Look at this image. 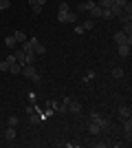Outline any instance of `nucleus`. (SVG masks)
I'll list each match as a JSON object with an SVG mask.
<instances>
[{
	"label": "nucleus",
	"instance_id": "nucleus-1",
	"mask_svg": "<svg viewBox=\"0 0 132 148\" xmlns=\"http://www.w3.org/2000/svg\"><path fill=\"white\" fill-rule=\"evenodd\" d=\"M57 20L60 22H77V11H57Z\"/></svg>",
	"mask_w": 132,
	"mask_h": 148
},
{
	"label": "nucleus",
	"instance_id": "nucleus-2",
	"mask_svg": "<svg viewBox=\"0 0 132 148\" xmlns=\"http://www.w3.org/2000/svg\"><path fill=\"white\" fill-rule=\"evenodd\" d=\"M29 42H31L33 53H35V56H44V53H46V47H44V44L40 42L38 38H29Z\"/></svg>",
	"mask_w": 132,
	"mask_h": 148
},
{
	"label": "nucleus",
	"instance_id": "nucleus-3",
	"mask_svg": "<svg viewBox=\"0 0 132 148\" xmlns=\"http://www.w3.org/2000/svg\"><path fill=\"white\" fill-rule=\"evenodd\" d=\"M97 126H99L101 130H110L112 128V122H110V117H104V115H97V119H93Z\"/></svg>",
	"mask_w": 132,
	"mask_h": 148
},
{
	"label": "nucleus",
	"instance_id": "nucleus-4",
	"mask_svg": "<svg viewBox=\"0 0 132 148\" xmlns=\"http://www.w3.org/2000/svg\"><path fill=\"white\" fill-rule=\"evenodd\" d=\"M114 42H117V47L119 44H132V36H126L123 31H117L114 33Z\"/></svg>",
	"mask_w": 132,
	"mask_h": 148
},
{
	"label": "nucleus",
	"instance_id": "nucleus-5",
	"mask_svg": "<svg viewBox=\"0 0 132 148\" xmlns=\"http://www.w3.org/2000/svg\"><path fill=\"white\" fill-rule=\"evenodd\" d=\"M20 73L24 75V77H29V80H33V77L38 75V71H35V64H24V66H22V71H20Z\"/></svg>",
	"mask_w": 132,
	"mask_h": 148
},
{
	"label": "nucleus",
	"instance_id": "nucleus-6",
	"mask_svg": "<svg viewBox=\"0 0 132 148\" xmlns=\"http://www.w3.org/2000/svg\"><path fill=\"white\" fill-rule=\"evenodd\" d=\"M97 5V2H95V0H88V2H79V5H77V13H84V11H90V9H93V7Z\"/></svg>",
	"mask_w": 132,
	"mask_h": 148
},
{
	"label": "nucleus",
	"instance_id": "nucleus-7",
	"mask_svg": "<svg viewBox=\"0 0 132 148\" xmlns=\"http://www.w3.org/2000/svg\"><path fill=\"white\" fill-rule=\"evenodd\" d=\"M13 56H16V62H18V64H22V66L26 64V53L22 49H13Z\"/></svg>",
	"mask_w": 132,
	"mask_h": 148
},
{
	"label": "nucleus",
	"instance_id": "nucleus-8",
	"mask_svg": "<svg viewBox=\"0 0 132 148\" xmlns=\"http://www.w3.org/2000/svg\"><path fill=\"white\" fill-rule=\"evenodd\" d=\"M117 53H119L121 58H128L130 56V44H119V47H117Z\"/></svg>",
	"mask_w": 132,
	"mask_h": 148
},
{
	"label": "nucleus",
	"instance_id": "nucleus-9",
	"mask_svg": "<svg viewBox=\"0 0 132 148\" xmlns=\"http://www.w3.org/2000/svg\"><path fill=\"white\" fill-rule=\"evenodd\" d=\"M119 115H121V119H128L132 115V108L130 106H119Z\"/></svg>",
	"mask_w": 132,
	"mask_h": 148
},
{
	"label": "nucleus",
	"instance_id": "nucleus-10",
	"mask_svg": "<svg viewBox=\"0 0 132 148\" xmlns=\"http://www.w3.org/2000/svg\"><path fill=\"white\" fill-rule=\"evenodd\" d=\"M5 139L7 142H13V139H16V128H13V126H9V128L5 130Z\"/></svg>",
	"mask_w": 132,
	"mask_h": 148
},
{
	"label": "nucleus",
	"instance_id": "nucleus-11",
	"mask_svg": "<svg viewBox=\"0 0 132 148\" xmlns=\"http://www.w3.org/2000/svg\"><path fill=\"white\" fill-rule=\"evenodd\" d=\"M29 122H31V124H40V122H42V111H35V113H31V115H29Z\"/></svg>",
	"mask_w": 132,
	"mask_h": 148
},
{
	"label": "nucleus",
	"instance_id": "nucleus-12",
	"mask_svg": "<svg viewBox=\"0 0 132 148\" xmlns=\"http://www.w3.org/2000/svg\"><path fill=\"white\" fill-rule=\"evenodd\" d=\"M123 133H126L128 137H132L130 133H132V119L128 117V119H123Z\"/></svg>",
	"mask_w": 132,
	"mask_h": 148
},
{
	"label": "nucleus",
	"instance_id": "nucleus-13",
	"mask_svg": "<svg viewBox=\"0 0 132 148\" xmlns=\"http://www.w3.org/2000/svg\"><path fill=\"white\" fill-rule=\"evenodd\" d=\"M13 38H16V42H18V44H22V42H26V40H29V38H26V33H22V31H16V33H13Z\"/></svg>",
	"mask_w": 132,
	"mask_h": 148
},
{
	"label": "nucleus",
	"instance_id": "nucleus-14",
	"mask_svg": "<svg viewBox=\"0 0 132 148\" xmlns=\"http://www.w3.org/2000/svg\"><path fill=\"white\" fill-rule=\"evenodd\" d=\"M5 47H9V49H16V47H18L16 38H13V36H7V38H5Z\"/></svg>",
	"mask_w": 132,
	"mask_h": 148
},
{
	"label": "nucleus",
	"instance_id": "nucleus-15",
	"mask_svg": "<svg viewBox=\"0 0 132 148\" xmlns=\"http://www.w3.org/2000/svg\"><path fill=\"white\" fill-rule=\"evenodd\" d=\"M68 111H70V113H79V111H82V104L70 99V102H68Z\"/></svg>",
	"mask_w": 132,
	"mask_h": 148
},
{
	"label": "nucleus",
	"instance_id": "nucleus-16",
	"mask_svg": "<svg viewBox=\"0 0 132 148\" xmlns=\"http://www.w3.org/2000/svg\"><path fill=\"white\" fill-rule=\"evenodd\" d=\"M88 133H90V135H99L101 128H99V126H97L95 122H90V124H88Z\"/></svg>",
	"mask_w": 132,
	"mask_h": 148
},
{
	"label": "nucleus",
	"instance_id": "nucleus-17",
	"mask_svg": "<svg viewBox=\"0 0 132 148\" xmlns=\"http://www.w3.org/2000/svg\"><path fill=\"white\" fill-rule=\"evenodd\" d=\"M20 71H22V64H18V62H13L9 66V73H13V75H20Z\"/></svg>",
	"mask_w": 132,
	"mask_h": 148
},
{
	"label": "nucleus",
	"instance_id": "nucleus-18",
	"mask_svg": "<svg viewBox=\"0 0 132 148\" xmlns=\"http://www.w3.org/2000/svg\"><path fill=\"white\" fill-rule=\"evenodd\" d=\"M90 18H101V7L95 5L93 9H90Z\"/></svg>",
	"mask_w": 132,
	"mask_h": 148
},
{
	"label": "nucleus",
	"instance_id": "nucleus-19",
	"mask_svg": "<svg viewBox=\"0 0 132 148\" xmlns=\"http://www.w3.org/2000/svg\"><path fill=\"white\" fill-rule=\"evenodd\" d=\"M110 73H112V77H117V80H121V77H123V69H121V66H114L112 71H110Z\"/></svg>",
	"mask_w": 132,
	"mask_h": 148
},
{
	"label": "nucleus",
	"instance_id": "nucleus-20",
	"mask_svg": "<svg viewBox=\"0 0 132 148\" xmlns=\"http://www.w3.org/2000/svg\"><path fill=\"white\" fill-rule=\"evenodd\" d=\"M82 27H84V31H90V29H93V27H95V20H93V18L84 20V22H82Z\"/></svg>",
	"mask_w": 132,
	"mask_h": 148
},
{
	"label": "nucleus",
	"instance_id": "nucleus-21",
	"mask_svg": "<svg viewBox=\"0 0 132 148\" xmlns=\"http://www.w3.org/2000/svg\"><path fill=\"white\" fill-rule=\"evenodd\" d=\"M20 49L24 51V53H31V51H33V47H31V42L26 40V42H22V47H20Z\"/></svg>",
	"mask_w": 132,
	"mask_h": 148
},
{
	"label": "nucleus",
	"instance_id": "nucleus-22",
	"mask_svg": "<svg viewBox=\"0 0 132 148\" xmlns=\"http://www.w3.org/2000/svg\"><path fill=\"white\" fill-rule=\"evenodd\" d=\"M123 13L132 16V2H130V0H126V5H123Z\"/></svg>",
	"mask_w": 132,
	"mask_h": 148
},
{
	"label": "nucleus",
	"instance_id": "nucleus-23",
	"mask_svg": "<svg viewBox=\"0 0 132 148\" xmlns=\"http://www.w3.org/2000/svg\"><path fill=\"white\" fill-rule=\"evenodd\" d=\"M121 31H123L126 36H132V25H130V22H123V29H121Z\"/></svg>",
	"mask_w": 132,
	"mask_h": 148
},
{
	"label": "nucleus",
	"instance_id": "nucleus-24",
	"mask_svg": "<svg viewBox=\"0 0 132 148\" xmlns=\"http://www.w3.org/2000/svg\"><path fill=\"white\" fill-rule=\"evenodd\" d=\"M101 18L110 20V18H114V16H112V11H110V9H101Z\"/></svg>",
	"mask_w": 132,
	"mask_h": 148
},
{
	"label": "nucleus",
	"instance_id": "nucleus-25",
	"mask_svg": "<svg viewBox=\"0 0 132 148\" xmlns=\"http://www.w3.org/2000/svg\"><path fill=\"white\" fill-rule=\"evenodd\" d=\"M99 7L101 9H110V7H112V0H99Z\"/></svg>",
	"mask_w": 132,
	"mask_h": 148
},
{
	"label": "nucleus",
	"instance_id": "nucleus-26",
	"mask_svg": "<svg viewBox=\"0 0 132 148\" xmlns=\"http://www.w3.org/2000/svg\"><path fill=\"white\" fill-rule=\"evenodd\" d=\"M7 126H13V128H16V126H18V117H16V115H11V117L7 119Z\"/></svg>",
	"mask_w": 132,
	"mask_h": 148
},
{
	"label": "nucleus",
	"instance_id": "nucleus-27",
	"mask_svg": "<svg viewBox=\"0 0 132 148\" xmlns=\"http://www.w3.org/2000/svg\"><path fill=\"white\" fill-rule=\"evenodd\" d=\"M35 58H38V56H35L33 51H31V53H26V64H35Z\"/></svg>",
	"mask_w": 132,
	"mask_h": 148
},
{
	"label": "nucleus",
	"instance_id": "nucleus-28",
	"mask_svg": "<svg viewBox=\"0 0 132 148\" xmlns=\"http://www.w3.org/2000/svg\"><path fill=\"white\" fill-rule=\"evenodd\" d=\"M11 7V0H0V9H9Z\"/></svg>",
	"mask_w": 132,
	"mask_h": 148
},
{
	"label": "nucleus",
	"instance_id": "nucleus-29",
	"mask_svg": "<svg viewBox=\"0 0 132 148\" xmlns=\"http://www.w3.org/2000/svg\"><path fill=\"white\" fill-rule=\"evenodd\" d=\"M9 66H11V64H9L7 60H2V62H0V71H9Z\"/></svg>",
	"mask_w": 132,
	"mask_h": 148
},
{
	"label": "nucleus",
	"instance_id": "nucleus-30",
	"mask_svg": "<svg viewBox=\"0 0 132 148\" xmlns=\"http://www.w3.org/2000/svg\"><path fill=\"white\" fill-rule=\"evenodd\" d=\"M51 115H53V108H46V111H42V119L51 117Z\"/></svg>",
	"mask_w": 132,
	"mask_h": 148
},
{
	"label": "nucleus",
	"instance_id": "nucleus-31",
	"mask_svg": "<svg viewBox=\"0 0 132 148\" xmlns=\"http://www.w3.org/2000/svg\"><path fill=\"white\" fill-rule=\"evenodd\" d=\"M70 7H68V2H60V9H57V11H68Z\"/></svg>",
	"mask_w": 132,
	"mask_h": 148
},
{
	"label": "nucleus",
	"instance_id": "nucleus-32",
	"mask_svg": "<svg viewBox=\"0 0 132 148\" xmlns=\"http://www.w3.org/2000/svg\"><path fill=\"white\" fill-rule=\"evenodd\" d=\"M31 82H33V84H42V75H40V73H38V75H35V77H33V80H31Z\"/></svg>",
	"mask_w": 132,
	"mask_h": 148
},
{
	"label": "nucleus",
	"instance_id": "nucleus-33",
	"mask_svg": "<svg viewBox=\"0 0 132 148\" xmlns=\"http://www.w3.org/2000/svg\"><path fill=\"white\" fill-rule=\"evenodd\" d=\"M75 33H77V36H82V33H86V31H84L82 25H77V27H75Z\"/></svg>",
	"mask_w": 132,
	"mask_h": 148
},
{
	"label": "nucleus",
	"instance_id": "nucleus-34",
	"mask_svg": "<svg viewBox=\"0 0 132 148\" xmlns=\"http://www.w3.org/2000/svg\"><path fill=\"white\" fill-rule=\"evenodd\" d=\"M31 9H33V13H42V5H33Z\"/></svg>",
	"mask_w": 132,
	"mask_h": 148
},
{
	"label": "nucleus",
	"instance_id": "nucleus-35",
	"mask_svg": "<svg viewBox=\"0 0 132 148\" xmlns=\"http://www.w3.org/2000/svg\"><path fill=\"white\" fill-rule=\"evenodd\" d=\"M35 2H38V5H42V7L46 5V0H35Z\"/></svg>",
	"mask_w": 132,
	"mask_h": 148
}]
</instances>
